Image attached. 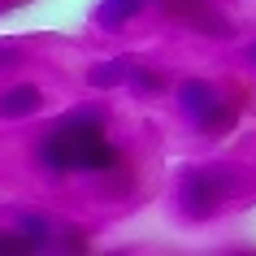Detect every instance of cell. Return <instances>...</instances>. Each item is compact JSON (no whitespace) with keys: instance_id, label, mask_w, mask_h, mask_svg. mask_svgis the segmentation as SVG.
Segmentation results:
<instances>
[{"instance_id":"cell-5","label":"cell","mask_w":256,"mask_h":256,"mask_svg":"<svg viewBox=\"0 0 256 256\" xmlns=\"http://www.w3.org/2000/svg\"><path fill=\"white\" fill-rule=\"evenodd\" d=\"M44 108V92L35 82H18L9 92H0V122H22V118H35Z\"/></svg>"},{"instance_id":"cell-4","label":"cell","mask_w":256,"mask_h":256,"mask_svg":"<svg viewBox=\"0 0 256 256\" xmlns=\"http://www.w3.org/2000/svg\"><path fill=\"white\" fill-rule=\"evenodd\" d=\"M178 18H187L191 26L200 30V35H208V40H230V35H234L230 18H222L208 0H182V4H178Z\"/></svg>"},{"instance_id":"cell-9","label":"cell","mask_w":256,"mask_h":256,"mask_svg":"<svg viewBox=\"0 0 256 256\" xmlns=\"http://www.w3.org/2000/svg\"><path fill=\"white\" fill-rule=\"evenodd\" d=\"M126 82H135L139 92H161V87H165V78L156 74V70H139V66H130V78H126Z\"/></svg>"},{"instance_id":"cell-10","label":"cell","mask_w":256,"mask_h":256,"mask_svg":"<svg viewBox=\"0 0 256 256\" xmlns=\"http://www.w3.org/2000/svg\"><path fill=\"white\" fill-rule=\"evenodd\" d=\"M0 252H35V243L22 230H14V234H0Z\"/></svg>"},{"instance_id":"cell-11","label":"cell","mask_w":256,"mask_h":256,"mask_svg":"<svg viewBox=\"0 0 256 256\" xmlns=\"http://www.w3.org/2000/svg\"><path fill=\"white\" fill-rule=\"evenodd\" d=\"M243 56H248V61L256 66V44H248V52H243Z\"/></svg>"},{"instance_id":"cell-7","label":"cell","mask_w":256,"mask_h":256,"mask_svg":"<svg viewBox=\"0 0 256 256\" xmlns=\"http://www.w3.org/2000/svg\"><path fill=\"white\" fill-rule=\"evenodd\" d=\"M130 56H108V61H96L92 70H87V82H92L96 92H113V87H122V82L130 78Z\"/></svg>"},{"instance_id":"cell-6","label":"cell","mask_w":256,"mask_h":256,"mask_svg":"<svg viewBox=\"0 0 256 256\" xmlns=\"http://www.w3.org/2000/svg\"><path fill=\"white\" fill-rule=\"evenodd\" d=\"M148 4H161V0H100V4H96V22L108 26V30H118V26H126L130 18H139Z\"/></svg>"},{"instance_id":"cell-8","label":"cell","mask_w":256,"mask_h":256,"mask_svg":"<svg viewBox=\"0 0 256 256\" xmlns=\"http://www.w3.org/2000/svg\"><path fill=\"white\" fill-rule=\"evenodd\" d=\"M18 230H22V234L35 243V252L52 248V234H56V226L48 222V217H40V213H22V217H18Z\"/></svg>"},{"instance_id":"cell-2","label":"cell","mask_w":256,"mask_h":256,"mask_svg":"<svg viewBox=\"0 0 256 256\" xmlns=\"http://www.w3.org/2000/svg\"><path fill=\"white\" fill-rule=\"evenodd\" d=\"M243 182L248 178L239 174V165H187L178 178V208L191 222H204L217 208H226L243 191Z\"/></svg>"},{"instance_id":"cell-3","label":"cell","mask_w":256,"mask_h":256,"mask_svg":"<svg viewBox=\"0 0 256 256\" xmlns=\"http://www.w3.org/2000/svg\"><path fill=\"white\" fill-rule=\"evenodd\" d=\"M178 113L200 135H226L234 126V104L208 78H182V87H178Z\"/></svg>"},{"instance_id":"cell-1","label":"cell","mask_w":256,"mask_h":256,"mask_svg":"<svg viewBox=\"0 0 256 256\" xmlns=\"http://www.w3.org/2000/svg\"><path fill=\"white\" fill-rule=\"evenodd\" d=\"M35 161L48 174H108L118 170L122 152L104 135V113L100 108H74L40 139Z\"/></svg>"}]
</instances>
